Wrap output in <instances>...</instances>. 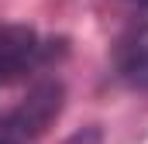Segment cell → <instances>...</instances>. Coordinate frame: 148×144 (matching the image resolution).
<instances>
[{
    "label": "cell",
    "mask_w": 148,
    "mask_h": 144,
    "mask_svg": "<svg viewBox=\"0 0 148 144\" xmlns=\"http://www.w3.org/2000/svg\"><path fill=\"white\" fill-rule=\"evenodd\" d=\"M138 3H145V7H148V0H138Z\"/></svg>",
    "instance_id": "5b68a950"
},
{
    "label": "cell",
    "mask_w": 148,
    "mask_h": 144,
    "mask_svg": "<svg viewBox=\"0 0 148 144\" xmlns=\"http://www.w3.org/2000/svg\"><path fill=\"white\" fill-rule=\"evenodd\" d=\"M62 144H103V130H100V127H79V130L69 134Z\"/></svg>",
    "instance_id": "277c9868"
},
{
    "label": "cell",
    "mask_w": 148,
    "mask_h": 144,
    "mask_svg": "<svg viewBox=\"0 0 148 144\" xmlns=\"http://www.w3.org/2000/svg\"><path fill=\"white\" fill-rule=\"evenodd\" d=\"M62 110V86L59 82H38L35 89L0 120V144H24L59 117Z\"/></svg>",
    "instance_id": "6da1fadb"
},
{
    "label": "cell",
    "mask_w": 148,
    "mask_h": 144,
    "mask_svg": "<svg viewBox=\"0 0 148 144\" xmlns=\"http://www.w3.org/2000/svg\"><path fill=\"white\" fill-rule=\"evenodd\" d=\"M124 72H127V79H131L134 86L148 89V45H145V48H138V52L131 55V62L124 65Z\"/></svg>",
    "instance_id": "3957f363"
},
{
    "label": "cell",
    "mask_w": 148,
    "mask_h": 144,
    "mask_svg": "<svg viewBox=\"0 0 148 144\" xmlns=\"http://www.w3.org/2000/svg\"><path fill=\"white\" fill-rule=\"evenodd\" d=\"M52 58V41L38 38L24 24H7L0 21V82L35 69Z\"/></svg>",
    "instance_id": "7a4b0ae2"
}]
</instances>
